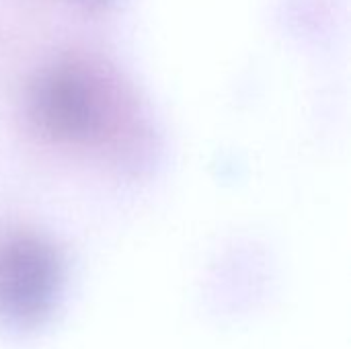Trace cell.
Here are the masks:
<instances>
[{
	"label": "cell",
	"mask_w": 351,
	"mask_h": 349,
	"mask_svg": "<svg viewBox=\"0 0 351 349\" xmlns=\"http://www.w3.org/2000/svg\"><path fill=\"white\" fill-rule=\"evenodd\" d=\"M53 300V274L39 255H23L0 265V319L33 327L47 317Z\"/></svg>",
	"instance_id": "cell-1"
}]
</instances>
